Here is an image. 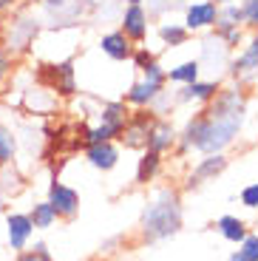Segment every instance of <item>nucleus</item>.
I'll list each match as a JSON object with an SVG mask.
<instances>
[{
  "mask_svg": "<svg viewBox=\"0 0 258 261\" xmlns=\"http://www.w3.org/2000/svg\"><path fill=\"white\" fill-rule=\"evenodd\" d=\"M244 122V99L239 91L216 94V102L199 114L185 130L182 148H199L201 153H219L221 148L233 142Z\"/></svg>",
  "mask_w": 258,
  "mask_h": 261,
  "instance_id": "obj_1",
  "label": "nucleus"
},
{
  "mask_svg": "<svg viewBox=\"0 0 258 261\" xmlns=\"http://www.w3.org/2000/svg\"><path fill=\"white\" fill-rule=\"evenodd\" d=\"M182 227V207L176 193L170 190H162L159 199L145 210L142 216V233L148 242H159V239H168L176 230Z\"/></svg>",
  "mask_w": 258,
  "mask_h": 261,
  "instance_id": "obj_2",
  "label": "nucleus"
},
{
  "mask_svg": "<svg viewBox=\"0 0 258 261\" xmlns=\"http://www.w3.org/2000/svg\"><path fill=\"white\" fill-rule=\"evenodd\" d=\"M48 202L54 204L57 216H65V219H71V216L80 210L77 190L68 188V185H63V182H51V188H48Z\"/></svg>",
  "mask_w": 258,
  "mask_h": 261,
  "instance_id": "obj_3",
  "label": "nucleus"
},
{
  "mask_svg": "<svg viewBox=\"0 0 258 261\" xmlns=\"http://www.w3.org/2000/svg\"><path fill=\"white\" fill-rule=\"evenodd\" d=\"M6 233H9V244L12 250H26L29 239L34 233V224L29 219V213H12L6 219Z\"/></svg>",
  "mask_w": 258,
  "mask_h": 261,
  "instance_id": "obj_4",
  "label": "nucleus"
},
{
  "mask_svg": "<svg viewBox=\"0 0 258 261\" xmlns=\"http://www.w3.org/2000/svg\"><path fill=\"white\" fill-rule=\"evenodd\" d=\"M43 80L51 83V88L57 94H65V97H71L77 91V85H74V65L71 63H60V65H48L43 71Z\"/></svg>",
  "mask_w": 258,
  "mask_h": 261,
  "instance_id": "obj_5",
  "label": "nucleus"
},
{
  "mask_svg": "<svg viewBox=\"0 0 258 261\" xmlns=\"http://www.w3.org/2000/svg\"><path fill=\"white\" fill-rule=\"evenodd\" d=\"M122 34L134 43H142L145 34H148V14L142 12L139 3L125 9V17H122Z\"/></svg>",
  "mask_w": 258,
  "mask_h": 261,
  "instance_id": "obj_6",
  "label": "nucleus"
},
{
  "mask_svg": "<svg viewBox=\"0 0 258 261\" xmlns=\"http://www.w3.org/2000/svg\"><path fill=\"white\" fill-rule=\"evenodd\" d=\"M216 20H219V6H216L213 0H204V3H196V6L187 9V29H207L213 26Z\"/></svg>",
  "mask_w": 258,
  "mask_h": 261,
  "instance_id": "obj_7",
  "label": "nucleus"
},
{
  "mask_svg": "<svg viewBox=\"0 0 258 261\" xmlns=\"http://www.w3.org/2000/svg\"><path fill=\"white\" fill-rule=\"evenodd\" d=\"M85 156H88V162L94 165V168L111 170L116 165V159H119V150H116L111 142H97V145H88Z\"/></svg>",
  "mask_w": 258,
  "mask_h": 261,
  "instance_id": "obj_8",
  "label": "nucleus"
},
{
  "mask_svg": "<svg viewBox=\"0 0 258 261\" xmlns=\"http://www.w3.org/2000/svg\"><path fill=\"white\" fill-rule=\"evenodd\" d=\"M99 46H102V51L108 54L111 60H128L131 54H134V46H131V40L125 37L122 32H111V34H105Z\"/></svg>",
  "mask_w": 258,
  "mask_h": 261,
  "instance_id": "obj_9",
  "label": "nucleus"
},
{
  "mask_svg": "<svg viewBox=\"0 0 258 261\" xmlns=\"http://www.w3.org/2000/svg\"><path fill=\"white\" fill-rule=\"evenodd\" d=\"M148 150H156V153H162V150H168L170 145H173V128L170 125H165V122H159V125H150V130H148Z\"/></svg>",
  "mask_w": 258,
  "mask_h": 261,
  "instance_id": "obj_10",
  "label": "nucleus"
},
{
  "mask_svg": "<svg viewBox=\"0 0 258 261\" xmlns=\"http://www.w3.org/2000/svg\"><path fill=\"white\" fill-rule=\"evenodd\" d=\"M125 145H131V148H139V145H145L148 142V130H150V125H148V117L145 114H139L136 117V122H125Z\"/></svg>",
  "mask_w": 258,
  "mask_h": 261,
  "instance_id": "obj_11",
  "label": "nucleus"
},
{
  "mask_svg": "<svg viewBox=\"0 0 258 261\" xmlns=\"http://www.w3.org/2000/svg\"><path fill=\"white\" fill-rule=\"evenodd\" d=\"M29 219H32L34 230H45V227H51V224L57 222V210H54V204L45 199V202L34 204L32 213H29Z\"/></svg>",
  "mask_w": 258,
  "mask_h": 261,
  "instance_id": "obj_12",
  "label": "nucleus"
},
{
  "mask_svg": "<svg viewBox=\"0 0 258 261\" xmlns=\"http://www.w3.org/2000/svg\"><path fill=\"white\" fill-rule=\"evenodd\" d=\"M159 91H162V85L142 80V83L131 85V91H128V102H134V105H148V102H153V99L159 97Z\"/></svg>",
  "mask_w": 258,
  "mask_h": 261,
  "instance_id": "obj_13",
  "label": "nucleus"
},
{
  "mask_svg": "<svg viewBox=\"0 0 258 261\" xmlns=\"http://www.w3.org/2000/svg\"><path fill=\"white\" fill-rule=\"evenodd\" d=\"M258 68V32L255 37L250 40V46L244 48V54H241L236 63H233V74H250Z\"/></svg>",
  "mask_w": 258,
  "mask_h": 261,
  "instance_id": "obj_14",
  "label": "nucleus"
},
{
  "mask_svg": "<svg viewBox=\"0 0 258 261\" xmlns=\"http://www.w3.org/2000/svg\"><path fill=\"white\" fill-rule=\"evenodd\" d=\"M219 230H221V236H224L227 242H244V236H247L244 222L236 219V216H221V219H219Z\"/></svg>",
  "mask_w": 258,
  "mask_h": 261,
  "instance_id": "obj_15",
  "label": "nucleus"
},
{
  "mask_svg": "<svg viewBox=\"0 0 258 261\" xmlns=\"http://www.w3.org/2000/svg\"><path fill=\"white\" fill-rule=\"evenodd\" d=\"M125 125H114V122H102L97 125V128L85 130V142L88 145H97V142H111V139L116 137V134H122Z\"/></svg>",
  "mask_w": 258,
  "mask_h": 261,
  "instance_id": "obj_16",
  "label": "nucleus"
},
{
  "mask_svg": "<svg viewBox=\"0 0 258 261\" xmlns=\"http://www.w3.org/2000/svg\"><path fill=\"white\" fill-rule=\"evenodd\" d=\"M219 94L216 83H187V88L182 91V99H213Z\"/></svg>",
  "mask_w": 258,
  "mask_h": 261,
  "instance_id": "obj_17",
  "label": "nucleus"
},
{
  "mask_svg": "<svg viewBox=\"0 0 258 261\" xmlns=\"http://www.w3.org/2000/svg\"><path fill=\"white\" fill-rule=\"evenodd\" d=\"M227 168V159L221 156V153H210V156L204 159V162L196 168V179H207V176H216V173H221V170Z\"/></svg>",
  "mask_w": 258,
  "mask_h": 261,
  "instance_id": "obj_18",
  "label": "nucleus"
},
{
  "mask_svg": "<svg viewBox=\"0 0 258 261\" xmlns=\"http://www.w3.org/2000/svg\"><path fill=\"white\" fill-rule=\"evenodd\" d=\"M159 170V153L156 150H148L142 159H139V170H136V182H148L153 179V173Z\"/></svg>",
  "mask_w": 258,
  "mask_h": 261,
  "instance_id": "obj_19",
  "label": "nucleus"
},
{
  "mask_svg": "<svg viewBox=\"0 0 258 261\" xmlns=\"http://www.w3.org/2000/svg\"><path fill=\"white\" fill-rule=\"evenodd\" d=\"M173 83H196V77H199V63L196 60H190V63H182V65H176L173 71L168 74Z\"/></svg>",
  "mask_w": 258,
  "mask_h": 261,
  "instance_id": "obj_20",
  "label": "nucleus"
},
{
  "mask_svg": "<svg viewBox=\"0 0 258 261\" xmlns=\"http://www.w3.org/2000/svg\"><path fill=\"white\" fill-rule=\"evenodd\" d=\"M14 150H17V142H14L12 130L6 125H0V165H9L14 159Z\"/></svg>",
  "mask_w": 258,
  "mask_h": 261,
  "instance_id": "obj_21",
  "label": "nucleus"
},
{
  "mask_svg": "<svg viewBox=\"0 0 258 261\" xmlns=\"http://www.w3.org/2000/svg\"><path fill=\"white\" fill-rule=\"evenodd\" d=\"M241 20H244V14H241L239 6H233V3H224V9L219 12V29H230V26H239Z\"/></svg>",
  "mask_w": 258,
  "mask_h": 261,
  "instance_id": "obj_22",
  "label": "nucleus"
},
{
  "mask_svg": "<svg viewBox=\"0 0 258 261\" xmlns=\"http://www.w3.org/2000/svg\"><path fill=\"white\" fill-rule=\"evenodd\" d=\"M159 34H162V40L168 43V46H185V40H187V29H182V26H162L159 29Z\"/></svg>",
  "mask_w": 258,
  "mask_h": 261,
  "instance_id": "obj_23",
  "label": "nucleus"
},
{
  "mask_svg": "<svg viewBox=\"0 0 258 261\" xmlns=\"http://www.w3.org/2000/svg\"><path fill=\"white\" fill-rule=\"evenodd\" d=\"M239 253L244 261H258V236H244Z\"/></svg>",
  "mask_w": 258,
  "mask_h": 261,
  "instance_id": "obj_24",
  "label": "nucleus"
},
{
  "mask_svg": "<svg viewBox=\"0 0 258 261\" xmlns=\"http://www.w3.org/2000/svg\"><path fill=\"white\" fill-rule=\"evenodd\" d=\"M20 261H51L45 244H34L32 250H20Z\"/></svg>",
  "mask_w": 258,
  "mask_h": 261,
  "instance_id": "obj_25",
  "label": "nucleus"
},
{
  "mask_svg": "<svg viewBox=\"0 0 258 261\" xmlns=\"http://www.w3.org/2000/svg\"><path fill=\"white\" fill-rule=\"evenodd\" d=\"M142 71H145V80H148V83L165 85V71H162V68H159V63H156V60H153V63H150V65H145Z\"/></svg>",
  "mask_w": 258,
  "mask_h": 261,
  "instance_id": "obj_26",
  "label": "nucleus"
},
{
  "mask_svg": "<svg viewBox=\"0 0 258 261\" xmlns=\"http://www.w3.org/2000/svg\"><path fill=\"white\" fill-rule=\"evenodd\" d=\"M241 14H244V20L250 23V26L258 29V0H247L244 9H241Z\"/></svg>",
  "mask_w": 258,
  "mask_h": 261,
  "instance_id": "obj_27",
  "label": "nucleus"
},
{
  "mask_svg": "<svg viewBox=\"0 0 258 261\" xmlns=\"http://www.w3.org/2000/svg\"><path fill=\"white\" fill-rule=\"evenodd\" d=\"M9 71H12V54H9V48L0 46V83L9 77Z\"/></svg>",
  "mask_w": 258,
  "mask_h": 261,
  "instance_id": "obj_28",
  "label": "nucleus"
},
{
  "mask_svg": "<svg viewBox=\"0 0 258 261\" xmlns=\"http://www.w3.org/2000/svg\"><path fill=\"white\" fill-rule=\"evenodd\" d=\"M241 202L247 207H258V185H250V188L241 190Z\"/></svg>",
  "mask_w": 258,
  "mask_h": 261,
  "instance_id": "obj_29",
  "label": "nucleus"
},
{
  "mask_svg": "<svg viewBox=\"0 0 258 261\" xmlns=\"http://www.w3.org/2000/svg\"><path fill=\"white\" fill-rule=\"evenodd\" d=\"M131 57H134L136 68H145V65H150V63H153V54H150V51H145V48H139V51H134Z\"/></svg>",
  "mask_w": 258,
  "mask_h": 261,
  "instance_id": "obj_30",
  "label": "nucleus"
},
{
  "mask_svg": "<svg viewBox=\"0 0 258 261\" xmlns=\"http://www.w3.org/2000/svg\"><path fill=\"white\" fill-rule=\"evenodd\" d=\"M221 32V37L227 40V43H230V46H236V43H239L241 40V32H239V26H230V29H219Z\"/></svg>",
  "mask_w": 258,
  "mask_h": 261,
  "instance_id": "obj_31",
  "label": "nucleus"
},
{
  "mask_svg": "<svg viewBox=\"0 0 258 261\" xmlns=\"http://www.w3.org/2000/svg\"><path fill=\"white\" fill-rule=\"evenodd\" d=\"M12 6H17V0H0V12H6Z\"/></svg>",
  "mask_w": 258,
  "mask_h": 261,
  "instance_id": "obj_32",
  "label": "nucleus"
},
{
  "mask_svg": "<svg viewBox=\"0 0 258 261\" xmlns=\"http://www.w3.org/2000/svg\"><path fill=\"white\" fill-rule=\"evenodd\" d=\"M230 261H244V258H241V253H233V255H230Z\"/></svg>",
  "mask_w": 258,
  "mask_h": 261,
  "instance_id": "obj_33",
  "label": "nucleus"
},
{
  "mask_svg": "<svg viewBox=\"0 0 258 261\" xmlns=\"http://www.w3.org/2000/svg\"><path fill=\"white\" fill-rule=\"evenodd\" d=\"M213 3H216V6H219V3H230V0H213Z\"/></svg>",
  "mask_w": 258,
  "mask_h": 261,
  "instance_id": "obj_34",
  "label": "nucleus"
},
{
  "mask_svg": "<svg viewBox=\"0 0 258 261\" xmlns=\"http://www.w3.org/2000/svg\"><path fill=\"white\" fill-rule=\"evenodd\" d=\"M125 3H128V6H134V3H139V0H125Z\"/></svg>",
  "mask_w": 258,
  "mask_h": 261,
  "instance_id": "obj_35",
  "label": "nucleus"
}]
</instances>
